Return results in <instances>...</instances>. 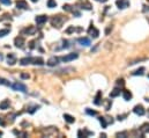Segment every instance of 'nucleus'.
<instances>
[{"mask_svg": "<svg viewBox=\"0 0 149 138\" xmlns=\"http://www.w3.org/2000/svg\"><path fill=\"white\" fill-rule=\"evenodd\" d=\"M78 57H79V55H78L76 52H72V53H68V55H66V56H62V57L60 58V61L64 62V63H67V62L76 59Z\"/></svg>", "mask_w": 149, "mask_h": 138, "instance_id": "1", "label": "nucleus"}, {"mask_svg": "<svg viewBox=\"0 0 149 138\" xmlns=\"http://www.w3.org/2000/svg\"><path fill=\"white\" fill-rule=\"evenodd\" d=\"M65 21V19L64 17H61L60 15H57V16H54V17H52V20H51V25L53 26V27H58L59 28L60 26H61V23Z\"/></svg>", "mask_w": 149, "mask_h": 138, "instance_id": "2", "label": "nucleus"}, {"mask_svg": "<svg viewBox=\"0 0 149 138\" xmlns=\"http://www.w3.org/2000/svg\"><path fill=\"white\" fill-rule=\"evenodd\" d=\"M11 87L14 91H20V92H22V93H26V92H27V86L21 84V83H15V84H13V85H11Z\"/></svg>", "mask_w": 149, "mask_h": 138, "instance_id": "3", "label": "nucleus"}, {"mask_svg": "<svg viewBox=\"0 0 149 138\" xmlns=\"http://www.w3.org/2000/svg\"><path fill=\"white\" fill-rule=\"evenodd\" d=\"M88 34H89V35L91 36L92 38H97L98 35H100V31H98L97 28H95L94 26L91 25V26L89 27V29H88Z\"/></svg>", "mask_w": 149, "mask_h": 138, "instance_id": "4", "label": "nucleus"}, {"mask_svg": "<svg viewBox=\"0 0 149 138\" xmlns=\"http://www.w3.org/2000/svg\"><path fill=\"white\" fill-rule=\"evenodd\" d=\"M116 5L118 6V8L119 9H125L130 6V1H128V0H117Z\"/></svg>", "mask_w": 149, "mask_h": 138, "instance_id": "5", "label": "nucleus"}, {"mask_svg": "<svg viewBox=\"0 0 149 138\" xmlns=\"http://www.w3.org/2000/svg\"><path fill=\"white\" fill-rule=\"evenodd\" d=\"M14 43H15V47L20 48V49H23V48H24V44H26V41L23 37L19 36V37H16V38L14 40Z\"/></svg>", "mask_w": 149, "mask_h": 138, "instance_id": "6", "label": "nucleus"}, {"mask_svg": "<svg viewBox=\"0 0 149 138\" xmlns=\"http://www.w3.org/2000/svg\"><path fill=\"white\" fill-rule=\"evenodd\" d=\"M133 111L136 114V115H139V116H143L144 115V113H146V110H144V108L142 107L141 105H136L135 107L133 108Z\"/></svg>", "mask_w": 149, "mask_h": 138, "instance_id": "7", "label": "nucleus"}, {"mask_svg": "<svg viewBox=\"0 0 149 138\" xmlns=\"http://www.w3.org/2000/svg\"><path fill=\"white\" fill-rule=\"evenodd\" d=\"M59 61H60V58L59 57H56V56H53V57L49 58V61H47V65L49 66H56V65H58L59 64Z\"/></svg>", "mask_w": 149, "mask_h": 138, "instance_id": "8", "label": "nucleus"}, {"mask_svg": "<svg viewBox=\"0 0 149 138\" xmlns=\"http://www.w3.org/2000/svg\"><path fill=\"white\" fill-rule=\"evenodd\" d=\"M35 21L38 26H42L43 23H45L47 21V16L46 15H38V16L35 17Z\"/></svg>", "mask_w": 149, "mask_h": 138, "instance_id": "9", "label": "nucleus"}, {"mask_svg": "<svg viewBox=\"0 0 149 138\" xmlns=\"http://www.w3.org/2000/svg\"><path fill=\"white\" fill-rule=\"evenodd\" d=\"M16 7L19 9H27L29 6H28L27 1H24V0H17L16 1Z\"/></svg>", "mask_w": 149, "mask_h": 138, "instance_id": "10", "label": "nucleus"}, {"mask_svg": "<svg viewBox=\"0 0 149 138\" xmlns=\"http://www.w3.org/2000/svg\"><path fill=\"white\" fill-rule=\"evenodd\" d=\"M21 33L24 34V35H34V34L36 33V28L33 27V26H30L29 28H26V29H23Z\"/></svg>", "mask_w": 149, "mask_h": 138, "instance_id": "11", "label": "nucleus"}, {"mask_svg": "<svg viewBox=\"0 0 149 138\" xmlns=\"http://www.w3.org/2000/svg\"><path fill=\"white\" fill-rule=\"evenodd\" d=\"M78 42H79L81 45H84V47H89V45L91 44L90 40L87 38V37H80V38H78Z\"/></svg>", "mask_w": 149, "mask_h": 138, "instance_id": "12", "label": "nucleus"}, {"mask_svg": "<svg viewBox=\"0 0 149 138\" xmlns=\"http://www.w3.org/2000/svg\"><path fill=\"white\" fill-rule=\"evenodd\" d=\"M7 62H8L9 65H14V64L16 63V56L14 55V53H8L7 55Z\"/></svg>", "mask_w": 149, "mask_h": 138, "instance_id": "13", "label": "nucleus"}, {"mask_svg": "<svg viewBox=\"0 0 149 138\" xmlns=\"http://www.w3.org/2000/svg\"><path fill=\"white\" fill-rule=\"evenodd\" d=\"M31 62H33V58L31 57H26V58H21L20 59V64H21L22 66H26L28 64H31Z\"/></svg>", "mask_w": 149, "mask_h": 138, "instance_id": "14", "label": "nucleus"}, {"mask_svg": "<svg viewBox=\"0 0 149 138\" xmlns=\"http://www.w3.org/2000/svg\"><path fill=\"white\" fill-rule=\"evenodd\" d=\"M94 103H95L96 106H100L101 103H102V92H98L97 95L95 96V99H94Z\"/></svg>", "mask_w": 149, "mask_h": 138, "instance_id": "15", "label": "nucleus"}, {"mask_svg": "<svg viewBox=\"0 0 149 138\" xmlns=\"http://www.w3.org/2000/svg\"><path fill=\"white\" fill-rule=\"evenodd\" d=\"M140 131L142 132V135L149 133V123H144V124L140 128Z\"/></svg>", "mask_w": 149, "mask_h": 138, "instance_id": "16", "label": "nucleus"}, {"mask_svg": "<svg viewBox=\"0 0 149 138\" xmlns=\"http://www.w3.org/2000/svg\"><path fill=\"white\" fill-rule=\"evenodd\" d=\"M122 97H124V100H126V101H130V100L132 99V93H131L130 91H122Z\"/></svg>", "mask_w": 149, "mask_h": 138, "instance_id": "17", "label": "nucleus"}, {"mask_svg": "<svg viewBox=\"0 0 149 138\" xmlns=\"http://www.w3.org/2000/svg\"><path fill=\"white\" fill-rule=\"evenodd\" d=\"M31 63L35 64V65H43L44 61H43V58L38 57V58H33V62H31Z\"/></svg>", "mask_w": 149, "mask_h": 138, "instance_id": "18", "label": "nucleus"}, {"mask_svg": "<svg viewBox=\"0 0 149 138\" xmlns=\"http://www.w3.org/2000/svg\"><path fill=\"white\" fill-rule=\"evenodd\" d=\"M64 119H65V121L67 122V123H74V121H75V119H74L73 116L68 115V114H65V115H64Z\"/></svg>", "mask_w": 149, "mask_h": 138, "instance_id": "19", "label": "nucleus"}, {"mask_svg": "<svg viewBox=\"0 0 149 138\" xmlns=\"http://www.w3.org/2000/svg\"><path fill=\"white\" fill-rule=\"evenodd\" d=\"M118 95H120V88H114L110 93V97H117Z\"/></svg>", "mask_w": 149, "mask_h": 138, "instance_id": "20", "label": "nucleus"}, {"mask_svg": "<svg viewBox=\"0 0 149 138\" xmlns=\"http://www.w3.org/2000/svg\"><path fill=\"white\" fill-rule=\"evenodd\" d=\"M9 107V101L8 100H4L3 102L0 103V109H7Z\"/></svg>", "mask_w": 149, "mask_h": 138, "instance_id": "21", "label": "nucleus"}, {"mask_svg": "<svg viewBox=\"0 0 149 138\" xmlns=\"http://www.w3.org/2000/svg\"><path fill=\"white\" fill-rule=\"evenodd\" d=\"M143 72H144V67H140V69H138L136 71L132 72V74L133 75H142L143 74Z\"/></svg>", "mask_w": 149, "mask_h": 138, "instance_id": "22", "label": "nucleus"}, {"mask_svg": "<svg viewBox=\"0 0 149 138\" xmlns=\"http://www.w3.org/2000/svg\"><path fill=\"white\" fill-rule=\"evenodd\" d=\"M100 122H101V124H102V128H104L105 129L106 127H108V122H106V117H100Z\"/></svg>", "mask_w": 149, "mask_h": 138, "instance_id": "23", "label": "nucleus"}, {"mask_svg": "<svg viewBox=\"0 0 149 138\" xmlns=\"http://www.w3.org/2000/svg\"><path fill=\"white\" fill-rule=\"evenodd\" d=\"M47 7H50V8L57 7V3H56V0H49V1H47Z\"/></svg>", "mask_w": 149, "mask_h": 138, "instance_id": "24", "label": "nucleus"}, {"mask_svg": "<svg viewBox=\"0 0 149 138\" xmlns=\"http://www.w3.org/2000/svg\"><path fill=\"white\" fill-rule=\"evenodd\" d=\"M38 108H39V106H33V107H29V108H28V113H29V114H34L38 109Z\"/></svg>", "mask_w": 149, "mask_h": 138, "instance_id": "25", "label": "nucleus"}, {"mask_svg": "<svg viewBox=\"0 0 149 138\" xmlns=\"http://www.w3.org/2000/svg\"><path fill=\"white\" fill-rule=\"evenodd\" d=\"M0 85H6V86H11L12 84L9 83L8 80H6V79H4V78H0Z\"/></svg>", "mask_w": 149, "mask_h": 138, "instance_id": "26", "label": "nucleus"}, {"mask_svg": "<svg viewBox=\"0 0 149 138\" xmlns=\"http://www.w3.org/2000/svg\"><path fill=\"white\" fill-rule=\"evenodd\" d=\"M81 8L87 9V11H90V9H91V5H90L89 3H84V4H82V7H81Z\"/></svg>", "mask_w": 149, "mask_h": 138, "instance_id": "27", "label": "nucleus"}, {"mask_svg": "<svg viewBox=\"0 0 149 138\" xmlns=\"http://www.w3.org/2000/svg\"><path fill=\"white\" fill-rule=\"evenodd\" d=\"M9 29H1L0 30V37H4V36H6L7 34H9Z\"/></svg>", "mask_w": 149, "mask_h": 138, "instance_id": "28", "label": "nucleus"}, {"mask_svg": "<svg viewBox=\"0 0 149 138\" xmlns=\"http://www.w3.org/2000/svg\"><path fill=\"white\" fill-rule=\"evenodd\" d=\"M86 113H87L88 115H91V116H95V115H97V111H95V110H91V109H89V108H87V109H86Z\"/></svg>", "mask_w": 149, "mask_h": 138, "instance_id": "29", "label": "nucleus"}, {"mask_svg": "<svg viewBox=\"0 0 149 138\" xmlns=\"http://www.w3.org/2000/svg\"><path fill=\"white\" fill-rule=\"evenodd\" d=\"M14 133H15L16 136H21V137H27V132H21V131L14 130Z\"/></svg>", "mask_w": 149, "mask_h": 138, "instance_id": "30", "label": "nucleus"}, {"mask_svg": "<svg viewBox=\"0 0 149 138\" xmlns=\"http://www.w3.org/2000/svg\"><path fill=\"white\" fill-rule=\"evenodd\" d=\"M111 106H112L111 100H108V101H106V103H105V110H110Z\"/></svg>", "mask_w": 149, "mask_h": 138, "instance_id": "31", "label": "nucleus"}, {"mask_svg": "<svg viewBox=\"0 0 149 138\" xmlns=\"http://www.w3.org/2000/svg\"><path fill=\"white\" fill-rule=\"evenodd\" d=\"M117 137H127V132L124 131V132H118L117 133Z\"/></svg>", "mask_w": 149, "mask_h": 138, "instance_id": "32", "label": "nucleus"}, {"mask_svg": "<svg viewBox=\"0 0 149 138\" xmlns=\"http://www.w3.org/2000/svg\"><path fill=\"white\" fill-rule=\"evenodd\" d=\"M0 3H1V4H4V5L9 6V5L12 4V1H11V0H0Z\"/></svg>", "mask_w": 149, "mask_h": 138, "instance_id": "33", "label": "nucleus"}, {"mask_svg": "<svg viewBox=\"0 0 149 138\" xmlns=\"http://www.w3.org/2000/svg\"><path fill=\"white\" fill-rule=\"evenodd\" d=\"M117 85L118 86H124L125 85V83H124V79H118V80H117Z\"/></svg>", "mask_w": 149, "mask_h": 138, "instance_id": "34", "label": "nucleus"}, {"mask_svg": "<svg viewBox=\"0 0 149 138\" xmlns=\"http://www.w3.org/2000/svg\"><path fill=\"white\" fill-rule=\"evenodd\" d=\"M62 8H64V11H67V12H70V11H72V8H70V6H69V5H64V7H62Z\"/></svg>", "mask_w": 149, "mask_h": 138, "instance_id": "35", "label": "nucleus"}, {"mask_svg": "<svg viewBox=\"0 0 149 138\" xmlns=\"http://www.w3.org/2000/svg\"><path fill=\"white\" fill-rule=\"evenodd\" d=\"M21 78L22 79H29V74L28 73H21Z\"/></svg>", "mask_w": 149, "mask_h": 138, "instance_id": "36", "label": "nucleus"}, {"mask_svg": "<svg viewBox=\"0 0 149 138\" xmlns=\"http://www.w3.org/2000/svg\"><path fill=\"white\" fill-rule=\"evenodd\" d=\"M74 30H75V28H74V27H69L67 30H66V33H67V34H70L72 31H74Z\"/></svg>", "mask_w": 149, "mask_h": 138, "instance_id": "37", "label": "nucleus"}, {"mask_svg": "<svg viewBox=\"0 0 149 138\" xmlns=\"http://www.w3.org/2000/svg\"><path fill=\"white\" fill-rule=\"evenodd\" d=\"M112 30V26H109L108 28H106V30H105V34L106 35H109V33H110V31Z\"/></svg>", "mask_w": 149, "mask_h": 138, "instance_id": "38", "label": "nucleus"}, {"mask_svg": "<svg viewBox=\"0 0 149 138\" xmlns=\"http://www.w3.org/2000/svg\"><path fill=\"white\" fill-rule=\"evenodd\" d=\"M124 117H126V115H121V116H118V120H119V121H122V120H124Z\"/></svg>", "mask_w": 149, "mask_h": 138, "instance_id": "39", "label": "nucleus"}, {"mask_svg": "<svg viewBox=\"0 0 149 138\" xmlns=\"http://www.w3.org/2000/svg\"><path fill=\"white\" fill-rule=\"evenodd\" d=\"M96 1H100V3H106L108 0H96Z\"/></svg>", "mask_w": 149, "mask_h": 138, "instance_id": "40", "label": "nucleus"}, {"mask_svg": "<svg viewBox=\"0 0 149 138\" xmlns=\"http://www.w3.org/2000/svg\"><path fill=\"white\" fill-rule=\"evenodd\" d=\"M101 137H103V138H105V137H106V135H105V133H101Z\"/></svg>", "mask_w": 149, "mask_h": 138, "instance_id": "41", "label": "nucleus"}, {"mask_svg": "<svg viewBox=\"0 0 149 138\" xmlns=\"http://www.w3.org/2000/svg\"><path fill=\"white\" fill-rule=\"evenodd\" d=\"M31 1H33V3H37L38 0H31Z\"/></svg>", "mask_w": 149, "mask_h": 138, "instance_id": "42", "label": "nucleus"}, {"mask_svg": "<svg viewBox=\"0 0 149 138\" xmlns=\"http://www.w3.org/2000/svg\"><path fill=\"white\" fill-rule=\"evenodd\" d=\"M1 136H3V131H0V137H1Z\"/></svg>", "mask_w": 149, "mask_h": 138, "instance_id": "43", "label": "nucleus"}, {"mask_svg": "<svg viewBox=\"0 0 149 138\" xmlns=\"http://www.w3.org/2000/svg\"><path fill=\"white\" fill-rule=\"evenodd\" d=\"M148 78H149V74H148Z\"/></svg>", "mask_w": 149, "mask_h": 138, "instance_id": "44", "label": "nucleus"}, {"mask_svg": "<svg viewBox=\"0 0 149 138\" xmlns=\"http://www.w3.org/2000/svg\"><path fill=\"white\" fill-rule=\"evenodd\" d=\"M148 9H149V8H148Z\"/></svg>", "mask_w": 149, "mask_h": 138, "instance_id": "45", "label": "nucleus"}, {"mask_svg": "<svg viewBox=\"0 0 149 138\" xmlns=\"http://www.w3.org/2000/svg\"><path fill=\"white\" fill-rule=\"evenodd\" d=\"M148 20H149V19H148Z\"/></svg>", "mask_w": 149, "mask_h": 138, "instance_id": "46", "label": "nucleus"}]
</instances>
